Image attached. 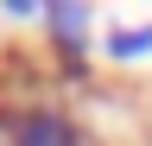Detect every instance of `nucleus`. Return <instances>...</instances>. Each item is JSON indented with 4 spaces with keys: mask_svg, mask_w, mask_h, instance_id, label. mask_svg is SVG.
I'll return each instance as SVG.
<instances>
[{
    "mask_svg": "<svg viewBox=\"0 0 152 146\" xmlns=\"http://www.w3.org/2000/svg\"><path fill=\"white\" fill-rule=\"evenodd\" d=\"M102 57H108V64H121V70L146 64V57H152V19H140V26H108Z\"/></svg>",
    "mask_w": 152,
    "mask_h": 146,
    "instance_id": "obj_2",
    "label": "nucleus"
},
{
    "mask_svg": "<svg viewBox=\"0 0 152 146\" xmlns=\"http://www.w3.org/2000/svg\"><path fill=\"white\" fill-rule=\"evenodd\" d=\"M0 146H108V140L70 102L51 95V102H26V108H0Z\"/></svg>",
    "mask_w": 152,
    "mask_h": 146,
    "instance_id": "obj_1",
    "label": "nucleus"
},
{
    "mask_svg": "<svg viewBox=\"0 0 152 146\" xmlns=\"http://www.w3.org/2000/svg\"><path fill=\"white\" fill-rule=\"evenodd\" d=\"M0 13H7V19H38L45 7H38V0H0Z\"/></svg>",
    "mask_w": 152,
    "mask_h": 146,
    "instance_id": "obj_3",
    "label": "nucleus"
}]
</instances>
